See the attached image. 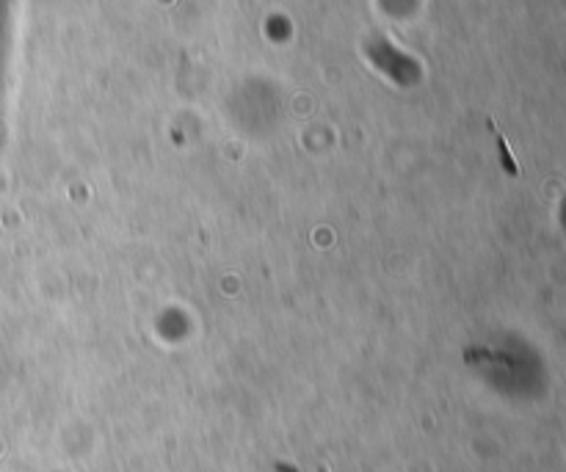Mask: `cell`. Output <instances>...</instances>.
<instances>
[{
    "label": "cell",
    "mask_w": 566,
    "mask_h": 472,
    "mask_svg": "<svg viewBox=\"0 0 566 472\" xmlns=\"http://www.w3.org/2000/svg\"><path fill=\"white\" fill-rule=\"evenodd\" d=\"M489 125H492V130H495V122L489 119ZM497 133V130H495ZM497 147H500V158H503V166H506V172L509 174H517L520 169H517V163H514V158H511V150L509 144H506V139H503V133H497Z\"/></svg>",
    "instance_id": "6da1fadb"
}]
</instances>
